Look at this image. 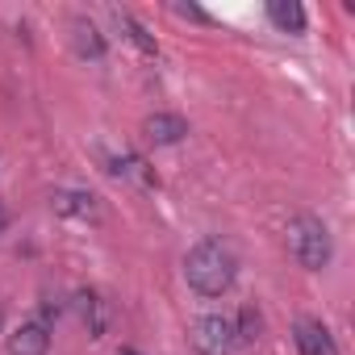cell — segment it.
I'll list each match as a JSON object with an SVG mask.
<instances>
[{
	"label": "cell",
	"instance_id": "obj_1",
	"mask_svg": "<svg viewBox=\"0 0 355 355\" xmlns=\"http://www.w3.org/2000/svg\"><path fill=\"white\" fill-rule=\"evenodd\" d=\"M234 251L218 239H205L189 251L184 259V280L201 293V297H222L230 284H234Z\"/></svg>",
	"mask_w": 355,
	"mask_h": 355
},
{
	"label": "cell",
	"instance_id": "obj_2",
	"mask_svg": "<svg viewBox=\"0 0 355 355\" xmlns=\"http://www.w3.org/2000/svg\"><path fill=\"white\" fill-rule=\"evenodd\" d=\"M284 243H288V255L309 272H322L330 263V230L313 214H297L284 230Z\"/></svg>",
	"mask_w": 355,
	"mask_h": 355
},
{
	"label": "cell",
	"instance_id": "obj_3",
	"mask_svg": "<svg viewBox=\"0 0 355 355\" xmlns=\"http://www.w3.org/2000/svg\"><path fill=\"white\" fill-rule=\"evenodd\" d=\"M193 347H197L201 355H230V351L239 347V338H234V322L222 318V313L201 318V322L193 326Z\"/></svg>",
	"mask_w": 355,
	"mask_h": 355
},
{
	"label": "cell",
	"instance_id": "obj_4",
	"mask_svg": "<svg viewBox=\"0 0 355 355\" xmlns=\"http://www.w3.org/2000/svg\"><path fill=\"white\" fill-rule=\"evenodd\" d=\"M51 351V330L46 322H21L9 334V355H46Z\"/></svg>",
	"mask_w": 355,
	"mask_h": 355
},
{
	"label": "cell",
	"instance_id": "obj_5",
	"mask_svg": "<svg viewBox=\"0 0 355 355\" xmlns=\"http://www.w3.org/2000/svg\"><path fill=\"white\" fill-rule=\"evenodd\" d=\"M293 338H297V351L301 355H334V343H330V330L313 318H301L293 326Z\"/></svg>",
	"mask_w": 355,
	"mask_h": 355
},
{
	"label": "cell",
	"instance_id": "obj_6",
	"mask_svg": "<svg viewBox=\"0 0 355 355\" xmlns=\"http://www.w3.org/2000/svg\"><path fill=\"white\" fill-rule=\"evenodd\" d=\"M142 134H146L150 142H159V146H171V142H180V138L189 134V121L175 117V113H155V117L142 121Z\"/></svg>",
	"mask_w": 355,
	"mask_h": 355
},
{
	"label": "cell",
	"instance_id": "obj_7",
	"mask_svg": "<svg viewBox=\"0 0 355 355\" xmlns=\"http://www.w3.org/2000/svg\"><path fill=\"white\" fill-rule=\"evenodd\" d=\"M71 42H76V55L80 59H105V38H101V30L92 21L76 17L71 21Z\"/></svg>",
	"mask_w": 355,
	"mask_h": 355
},
{
	"label": "cell",
	"instance_id": "obj_8",
	"mask_svg": "<svg viewBox=\"0 0 355 355\" xmlns=\"http://www.w3.org/2000/svg\"><path fill=\"white\" fill-rule=\"evenodd\" d=\"M268 17H272V26L284 30V34H301V30H305V9L297 5V0H272V5H268Z\"/></svg>",
	"mask_w": 355,
	"mask_h": 355
},
{
	"label": "cell",
	"instance_id": "obj_9",
	"mask_svg": "<svg viewBox=\"0 0 355 355\" xmlns=\"http://www.w3.org/2000/svg\"><path fill=\"white\" fill-rule=\"evenodd\" d=\"M51 209L55 214H67V218H92L96 214V197L92 193H55L51 197Z\"/></svg>",
	"mask_w": 355,
	"mask_h": 355
},
{
	"label": "cell",
	"instance_id": "obj_10",
	"mask_svg": "<svg viewBox=\"0 0 355 355\" xmlns=\"http://www.w3.org/2000/svg\"><path fill=\"white\" fill-rule=\"evenodd\" d=\"M76 301H80V318H84L88 334H92V338H101V334H105V301H101L96 293H80Z\"/></svg>",
	"mask_w": 355,
	"mask_h": 355
},
{
	"label": "cell",
	"instance_id": "obj_11",
	"mask_svg": "<svg viewBox=\"0 0 355 355\" xmlns=\"http://www.w3.org/2000/svg\"><path fill=\"white\" fill-rule=\"evenodd\" d=\"M109 171H113V175H125V180H142V184H150V180H155V175L146 171V163H142L138 155H117V159L109 163Z\"/></svg>",
	"mask_w": 355,
	"mask_h": 355
},
{
	"label": "cell",
	"instance_id": "obj_12",
	"mask_svg": "<svg viewBox=\"0 0 355 355\" xmlns=\"http://www.w3.org/2000/svg\"><path fill=\"white\" fill-rule=\"evenodd\" d=\"M117 26L125 30V38H130V42H134V46H138V51H142L146 59H155V38H150V34H146V30H142V26L134 21V17H125V13H117Z\"/></svg>",
	"mask_w": 355,
	"mask_h": 355
},
{
	"label": "cell",
	"instance_id": "obj_13",
	"mask_svg": "<svg viewBox=\"0 0 355 355\" xmlns=\"http://www.w3.org/2000/svg\"><path fill=\"white\" fill-rule=\"evenodd\" d=\"M234 338H239V347H247V343L259 338V313H255L251 305H243V313H239V322H234Z\"/></svg>",
	"mask_w": 355,
	"mask_h": 355
},
{
	"label": "cell",
	"instance_id": "obj_14",
	"mask_svg": "<svg viewBox=\"0 0 355 355\" xmlns=\"http://www.w3.org/2000/svg\"><path fill=\"white\" fill-rule=\"evenodd\" d=\"M175 13L189 17V21H209V13H205V9H197V5H175Z\"/></svg>",
	"mask_w": 355,
	"mask_h": 355
},
{
	"label": "cell",
	"instance_id": "obj_15",
	"mask_svg": "<svg viewBox=\"0 0 355 355\" xmlns=\"http://www.w3.org/2000/svg\"><path fill=\"white\" fill-rule=\"evenodd\" d=\"M5 222H9V214H5V205H0V230H5Z\"/></svg>",
	"mask_w": 355,
	"mask_h": 355
},
{
	"label": "cell",
	"instance_id": "obj_16",
	"mask_svg": "<svg viewBox=\"0 0 355 355\" xmlns=\"http://www.w3.org/2000/svg\"><path fill=\"white\" fill-rule=\"evenodd\" d=\"M121 355H138V351H130V347H125V351H121Z\"/></svg>",
	"mask_w": 355,
	"mask_h": 355
},
{
	"label": "cell",
	"instance_id": "obj_17",
	"mask_svg": "<svg viewBox=\"0 0 355 355\" xmlns=\"http://www.w3.org/2000/svg\"><path fill=\"white\" fill-rule=\"evenodd\" d=\"M0 318H5V309H0Z\"/></svg>",
	"mask_w": 355,
	"mask_h": 355
}]
</instances>
